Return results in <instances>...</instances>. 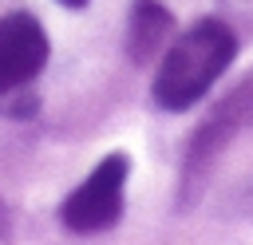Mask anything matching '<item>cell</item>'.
Listing matches in <instances>:
<instances>
[{"label": "cell", "mask_w": 253, "mask_h": 245, "mask_svg": "<svg viewBox=\"0 0 253 245\" xmlns=\"http://www.w3.org/2000/svg\"><path fill=\"white\" fill-rule=\"evenodd\" d=\"M233 55H237V36L229 32V24L198 20L162 55L154 75V103L162 111H190L213 87V79L233 63Z\"/></svg>", "instance_id": "1"}, {"label": "cell", "mask_w": 253, "mask_h": 245, "mask_svg": "<svg viewBox=\"0 0 253 245\" xmlns=\"http://www.w3.org/2000/svg\"><path fill=\"white\" fill-rule=\"evenodd\" d=\"M245 126H253V79L241 83L233 95H225V99L210 111V119L194 130V138H190V146H186V158H182V182H178V202H182V205L198 198V186L206 182L210 166L217 162V154H221Z\"/></svg>", "instance_id": "2"}, {"label": "cell", "mask_w": 253, "mask_h": 245, "mask_svg": "<svg viewBox=\"0 0 253 245\" xmlns=\"http://www.w3.org/2000/svg\"><path fill=\"white\" fill-rule=\"evenodd\" d=\"M130 158L123 150L107 154L59 205V221L71 233H103L123 217V194H126Z\"/></svg>", "instance_id": "3"}, {"label": "cell", "mask_w": 253, "mask_h": 245, "mask_svg": "<svg viewBox=\"0 0 253 245\" xmlns=\"http://www.w3.org/2000/svg\"><path fill=\"white\" fill-rule=\"evenodd\" d=\"M47 63V32L28 12L0 16V95L32 83Z\"/></svg>", "instance_id": "4"}, {"label": "cell", "mask_w": 253, "mask_h": 245, "mask_svg": "<svg viewBox=\"0 0 253 245\" xmlns=\"http://www.w3.org/2000/svg\"><path fill=\"white\" fill-rule=\"evenodd\" d=\"M170 32H174V16H170L166 4H158V0H134L130 20H126V51H130V59L134 63H150L162 51V43H166Z\"/></svg>", "instance_id": "5"}, {"label": "cell", "mask_w": 253, "mask_h": 245, "mask_svg": "<svg viewBox=\"0 0 253 245\" xmlns=\"http://www.w3.org/2000/svg\"><path fill=\"white\" fill-rule=\"evenodd\" d=\"M59 4H67V8H83L87 0H59Z\"/></svg>", "instance_id": "6"}]
</instances>
